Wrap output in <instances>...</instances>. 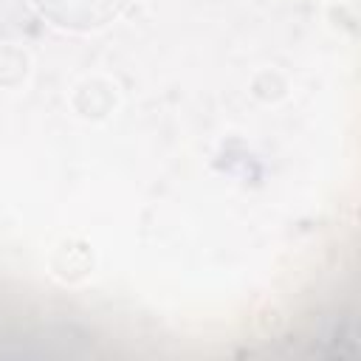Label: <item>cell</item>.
Listing matches in <instances>:
<instances>
[{"mask_svg":"<svg viewBox=\"0 0 361 361\" xmlns=\"http://www.w3.org/2000/svg\"><path fill=\"white\" fill-rule=\"evenodd\" d=\"M76 96H87V102H73L76 113L85 118H104L116 104V87L102 82V79L82 82L76 87Z\"/></svg>","mask_w":361,"mask_h":361,"instance_id":"obj_1","label":"cell"},{"mask_svg":"<svg viewBox=\"0 0 361 361\" xmlns=\"http://www.w3.org/2000/svg\"><path fill=\"white\" fill-rule=\"evenodd\" d=\"M25 76H28V54L14 45H3L0 48V85L14 87Z\"/></svg>","mask_w":361,"mask_h":361,"instance_id":"obj_2","label":"cell"}]
</instances>
